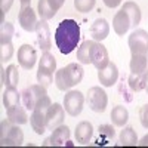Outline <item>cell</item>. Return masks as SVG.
Instances as JSON below:
<instances>
[{"instance_id":"cell-12","label":"cell","mask_w":148,"mask_h":148,"mask_svg":"<svg viewBox=\"0 0 148 148\" xmlns=\"http://www.w3.org/2000/svg\"><path fill=\"white\" fill-rule=\"evenodd\" d=\"M18 21L21 24V27L31 33V31H36V27H37V16H36V12L31 9V6H21V10L18 14Z\"/></svg>"},{"instance_id":"cell-40","label":"cell","mask_w":148,"mask_h":148,"mask_svg":"<svg viewBox=\"0 0 148 148\" xmlns=\"http://www.w3.org/2000/svg\"><path fill=\"white\" fill-rule=\"evenodd\" d=\"M138 144H139L141 147H148V135H145V136H144V138H142Z\"/></svg>"},{"instance_id":"cell-9","label":"cell","mask_w":148,"mask_h":148,"mask_svg":"<svg viewBox=\"0 0 148 148\" xmlns=\"http://www.w3.org/2000/svg\"><path fill=\"white\" fill-rule=\"evenodd\" d=\"M64 116H65V108L58 102L52 104L49 107V110L46 111V127L49 130L56 129L58 126L62 125Z\"/></svg>"},{"instance_id":"cell-24","label":"cell","mask_w":148,"mask_h":148,"mask_svg":"<svg viewBox=\"0 0 148 148\" xmlns=\"http://www.w3.org/2000/svg\"><path fill=\"white\" fill-rule=\"evenodd\" d=\"M148 65V58L147 55H132L130 59V71L135 74H141L147 70Z\"/></svg>"},{"instance_id":"cell-4","label":"cell","mask_w":148,"mask_h":148,"mask_svg":"<svg viewBox=\"0 0 148 148\" xmlns=\"http://www.w3.org/2000/svg\"><path fill=\"white\" fill-rule=\"evenodd\" d=\"M24 141V133L18 125L12 123L9 119L0 123V144L3 147H18Z\"/></svg>"},{"instance_id":"cell-6","label":"cell","mask_w":148,"mask_h":148,"mask_svg":"<svg viewBox=\"0 0 148 148\" xmlns=\"http://www.w3.org/2000/svg\"><path fill=\"white\" fill-rule=\"evenodd\" d=\"M129 47L132 55H147L148 53V33L145 30H135L129 36Z\"/></svg>"},{"instance_id":"cell-11","label":"cell","mask_w":148,"mask_h":148,"mask_svg":"<svg viewBox=\"0 0 148 148\" xmlns=\"http://www.w3.org/2000/svg\"><path fill=\"white\" fill-rule=\"evenodd\" d=\"M37 53L31 45H22L18 49V62L24 70H31L36 65Z\"/></svg>"},{"instance_id":"cell-22","label":"cell","mask_w":148,"mask_h":148,"mask_svg":"<svg viewBox=\"0 0 148 148\" xmlns=\"http://www.w3.org/2000/svg\"><path fill=\"white\" fill-rule=\"evenodd\" d=\"M92 43L93 40H84L77 49V61L82 64H92Z\"/></svg>"},{"instance_id":"cell-42","label":"cell","mask_w":148,"mask_h":148,"mask_svg":"<svg viewBox=\"0 0 148 148\" xmlns=\"http://www.w3.org/2000/svg\"><path fill=\"white\" fill-rule=\"evenodd\" d=\"M19 2H21V6H30L31 0H19Z\"/></svg>"},{"instance_id":"cell-34","label":"cell","mask_w":148,"mask_h":148,"mask_svg":"<svg viewBox=\"0 0 148 148\" xmlns=\"http://www.w3.org/2000/svg\"><path fill=\"white\" fill-rule=\"evenodd\" d=\"M14 5V0H0V19L5 22V14L9 12V9Z\"/></svg>"},{"instance_id":"cell-25","label":"cell","mask_w":148,"mask_h":148,"mask_svg":"<svg viewBox=\"0 0 148 148\" xmlns=\"http://www.w3.org/2000/svg\"><path fill=\"white\" fill-rule=\"evenodd\" d=\"M120 144L126 145V147H133L138 144V136L136 132H135L132 127H125L120 133Z\"/></svg>"},{"instance_id":"cell-37","label":"cell","mask_w":148,"mask_h":148,"mask_svg":"<svg viewBox=\"0 0 148 148\" xmlns=\"http://www.w3.org/2000/svg\"><path fill=\"white\" fill-rule=\"evenodd\" d=\"M47 2H49V5H51V8L55 10V12H58L61 8H62L64 6V2H65V0H47Z\"/></svg>"},{"instance_id":"cell-5","label":"cell","mask_w":148,"mask_h":148,"mask_svg":"<svg viewBox=\"0 0 148 148\" xmlns=\"http://www.w3.org/2000/svg\"><path fill=\"white\" fill-rule=\"evenodd\" d=\"M86 101L89 104V108L95 113H104L107 104H108V96L104 89H101L99 86H93L88 90V96Z\"/></svg>"},{"instance_id":"cell-35","label":"cell","mask_w":148,"mask_h":148,"mask_svg":"<svg viewBox=\"0 0 148 148\" xmlns=\"http://www.w3.org/2000/svg\"><path fill=\"white\" fill-rule=\"evenodd\" d=\"M139 120H141V125L148 129V104L144 105L141 110H139Z\"/></svg>"},{"instance_id":"cell-29","label":"cell","mask_w":148,"mask_h":148,"mask_svg":"<svg viewBox=\"0 0 148 148\" xmlns=\"http://www.w3.org/2000/svg\"><path fill=\"white\" fill-rule=\"evenodd\" d=\"M19 82V73H18V67L10 64L6 68V86H16Z\"/></svg>"},{"instance_id":"cell-21","label":"cell","mask_w":148,"mask_h":148,"mask_svg":"<svg viewBox=\"0 0 148 148\" xmlns=\"http://www.w3.org/2000/svg\"><path fill=\"white\" fill-rule=\"evenodd\" d=\"M127 120H129V111L126 110V107L117 105L113 108V111H111V121L116 126H119V127L125 126L127 123Z\"/></svg>"},{"instance_id":"cell-14","label":"cell","mask_w":148,"mask_h":148,"mask_svg":"<svg viewBox=\"0 0 148 148\" xmlns=\"http://www.w3.org/2000/svg\"><path fill=\"white\" fill-rule=\"evenodd\" d=\"M119 79V68L114 62H110L105 68L98 70V80L105 88H111L113 84H116Z\"/></svg>"},{"instance_id":"cell-32","label":"cell","mask_w":148,"mask_h":148,"mask_svg":"<svg viewBox=\"0 0 148 148\" xmlns=\"http://www.w3.org/2000/svg\"><path fill=\"white\" fill-rule=\"evenodd\" d=\"M96 0H74V8L77 9V12L86 14V12H90L95 8Z\"/></svg>"},{"instance_id":"cell-18","label":"cell","mask_w":148,"mask_h":148,"mask_svg":"<svg viewBox=\"0 0 148 148\" xmlns=\"http://www.w3.org/2000/svg\"><path fill=\"white\" fill-rule=\"evenodd\" d=\"M113 28H114V31L119 36H123L130 28V19H129V16H127L125 9H120L116 14V16L113 19Z\"/></svg>"},{"instance_id":"cell-8","label":"cell","mask_w":148,"mask_h":148,"mask_svg":"<svg viewBox=\"0 0 148 148\" xmlns=\"http://www.w3.org/2000/svg\"><path fill=\"white\" fill-rule=\"evenodd\" d=\"M83 105H84V96L79 90H70L64 96V108L71 117L79 116L83 110Z\"/></svg>"},{"instance_id":"cell-33","label":"cell","mask_w":148,"mask_h":148,"mask_svg":"<svg viewBox=\"0 0 148 148\" xmlns=\"http://www.w3.org/2000/svg\"><path fill=\"white\" fill-rule=\"evenodd\" d=\"M14 55V45L12 42L6 43V45H0V61L5 62V61H9Z\"/></svg>"},{"instance_id":"cell-38","label":"cell","mask_w":148,"mask_h":148,"mask_svg":"<svg viewBox=\"0 0 148 148\" xmlns=\"http://www.w3.org/2000/svg\"><path fill=\"white\" fill-rule=\"evenodd\" d=\"M104 3H105V6L113 9V8H117L121 3V0H104Z\"/></svg>"},{"instance_id":"cell-2","label":"cell","mask_w":148,"mask_h":148,"mask_svg":"<svg viewBox=\"0 0 148 148\" xmlns=\"http://www.w3.org/2000/svg\"><path fill=\"white\" fill-rule=\"evenodd\" d=\"M83 67L77 62H71L67 67L61 68L55 74V84L59 90H68L73 86H76L83 79Z\"/></svg>"},{"instance_id":"cell-15","label":"cell","mask_w":148,"mask_h":148,"mask_svg":"<svg viewBox=\"0 0 148 148\" xmlns=\"http://www.w3.org/2000/svg\"><path fill=\"white\" fill-rule=\"evenodd\" d=\"M70 139V129L65 125H61L56 129H53L52 136L46 139L43 145H52V147H59V145H65Z\"/></svg>"},{"instance_id":"cell-20","label":"cell","mask_w":148,"mask_h":148,"mask_svg":"<svg viewBox=\"0 0 148 148\" xmlns=\"http://www.w3.org/2000/svg\"><path fill=\"white\" fill-rule=\"evenodd\" d=\"M21 93L16 90V86H8L6 90L3 92V105L5 108H10L21 101Z\"/></svg>"},{"instance_id":"cell-13","label":"cell","mask_w":148,"mask_h":148,"mask_svg":"<svg viewBox=\"0 0 148 148\" xmlns=\"http://www.w3.org/2000/svg\"><path fill=\"white\" fill-rule=\"evenodd\" d=\"M36 33H37V43H39L40 49L49 51L52 46V37H51V28H49V24L46 22V19H40L37 22Z\"/></svg>"},{"instance_id":"cell-17","label":"cell","mask_w":148,"mask_h":148,"mask_svg":"<svg viewBox=\"0 0 148 148\" xmlns=\"http://www.w3.org/2000/svg\"><path fill=\"white\" fill-rule=\"evenodd\" d=\"M93 135V126L89 121H80L76 126V141L82 145L89 144Z\"/></svg>"},{"instance_id":"cell-1","label":"cell","mask_w":148,"mask_h":148,"mask_svg":"<svg viewBox=\"0 0 148 148\" xmlns=\"http://www.w3.org/2000/svg\"><path fill=\"white\" fill-rule=\"evenodd\" d=\"M80 42V27L74 19H64L55 30V43L62 55L71 53Z\"/></svg>"},{"instance_id":"cell-26","label":"cell","mask_w":148,"mask_h":148,"mask_svg":"<svg viewBox=\"0 0 148 148\" xmlns=\"http://www.w3.org/2000/svg\"><path fill=\"white\" fill-rule=\"evenodd\" d=\"M37 12H39V15L42 19H51L56 15V12L51 8L47 0H39V3H37Z\"/></svg>"},{"instance_id":"cell-10","label":"cell","mask_w":148,"mask_h":148,"mask_svg":"<svg viewBox=\"0 0 148 148\" xmlns=\"http://www.w3.org/2000/svg\"><path fill=\"white\" fill-rule=\"evenodd\" d=\"M92 64L95 65L96 70H102L110 64V58L105 46L96 40H93L92 43Z\"/></svg>"},{"instance_id":"cell-16","label":"cell","mask_w":148,"mask_h":148,"mask_svg":"<svg viewBox=\"0 0 148 148\" xmlns=\"http://www.w3.org/2000/svg\"><path fill=\"white\" fill-rule=\"evenodd\" d=\"M89 33H90V36H92V39L96 40V42H101V40L107 39L108 34H110V25H108L107 19L98 18V19L92 24Z\"/></svg>"},{"instance_id":"cell-19","label":"cell","mask_w":148,"mask_h":148,"mask_svg":"<svg viewBox=\"0 0 148 148\" xmlns=\"http://www.w3.org/2000/svg\"><path fill=\"white\" fill-rule=\"evenodd\" d=\"M6 116L12 123H15V125H25L28 121V116H27L25 108H22L19 104L10 107V108H6Z\"/></svg>"},{"instance_id":"cell-30","label":"cell","mask_w":148,"mask_h":148,"mask_svg":"<svg viewBox=\"0 0 148 148\" xmlns=\"http://www.w3.org/2000/svg\"><path fill=\"white\" fill-rule=\"evenodd\" d=\"M129 86L133 92H139L144 89V73L141 74H135L130 73V77H129Z\"/></svg>"},{"instance_id":"cell-7","label":"cell","mask_w":148,"mask_h":148,"mask_svg":"<svg viewBox=\"0 0 148 148\" xmlns=\"http://www.w3.org/2000/svg\"><path fill=\"white\" fill-rule=\"evenodd\" d=\"M45 95H47V90L45 86L42 84H33V86H28L25 88L22 92H21V96H22V104L27 110H34V105L37 104V101L43 98Z\"/></svg>"},{"instance_id":"cell-31","label":"cell","mask_w":148,"mask_h":148,"mask_svg":"<svg viewBox=\"0 0 148 148\" xmlns=\"http://www.w3.org/2000/svg\"><path fill=\"white\" fill-rule=\"evenodd\" d=\"M52 80H53V73L52 71H47L45 68H39V71H37V82L42 86L47 88V86L52 83Z\"/></svg>"},{"instance_id":"cell-41","label":"cell","mask_w":148,"mask_h":148,"mask_svg":"<svg viewBox=\"0 0 148 148\" xmlns=\"http://www.w3.org/2000/svg\"><path fill=\"white\" fill-rule=\"evenodd\" d=\"M0 71H2V84H6V70L0 67Z\"/></svg>"},{"instance_id":"cell-36","label":"cell","mask_w":148,"mask_h":148,"mask_svg":"<svg viewBox=\"0 0 148 148\" xmlns=\"http://www.w3.org/2000/svg\"><path fill=\"white\" fill-rule=\"evenodd\" d=\"M99 133L105 135L107 138H114V129L111 126H99Z\"/></svg>"},{"instance_id":"cell-28","label":"cell","mask_w":148,"mask_h":148,"mask_svg":"<svg viewBox=\"0 0 148 148\" xmlns=\"http://www.w3.org/2000/svg\"><path fill=\"white\" fill-rule=\"evenodd\" d=\"M14 25H12L10 22H2V27H0V45H6L12 40V37H14Z\"/></svg>"},{"instance_id":"cell-27","label":"cell","mask_w":148,"mask_h":148,"mask_svg":"<svg viewBox=\"0 0 148 148\" xmlns=\"http://www.w3.org/2000/svg\"><path fill=\"white\" fill-rule=\"evenodd\" d=\"M39 68H45V70L52 71V73L56 70V59L49 51H45V53L42 55V59L39 62Z\"/></svg>"},{"instance_id":"cell-3","label":"cell","mask_w":148,"mask_h":148,"mask_svg":"<svg viewBox=\"0 0 148 148\" xmlns=\"http://www.w3.org/2000/svg\"><path fill=\"white\" fill-rule=\"evenodd\" d=\"M52 105V101L47 95H45L43 98H40L37 104L34 105V110L30 116V125L33 127V130L37 135H42L46 132V111L49 110V107Z\"/></svg>"},{"instance_id":"cell-23","label":"cell","mask_w":148,"mask_h":148,"mask_svg":"<svg viewBox=\"0 0 148 148\" xmlns=\"http://www.w3.org/2000/svg\"><path fill=\"white\" fill-rule=\"evenodd\" d=\"M121 9L126 10V14H127L129 19H130V27H136L138 24L141 22V9H139V6L136 3L126 2Z\"/></svg>"},{"instance_id":"cell-39","label":"cell","mask_w":148,"mask_h":148,"mask_svg":"<svg viewBox=\"0 0 148 148\" xmlns=\"http://www.w3.org/2000/svg\"><path fill=\"white\" fill-rule=\"evenodd\" d=\"M144 90L148 93V70L144 71Z\"/></svg>"}]
</instances>
